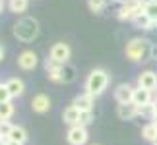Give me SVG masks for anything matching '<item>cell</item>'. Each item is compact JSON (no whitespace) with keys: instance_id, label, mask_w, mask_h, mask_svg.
<instances>
[{"instance_id":"obj_1","label":"cell","mask_w":157,"mask_h":145,"mask_svg":"<svg viewBox=\"0 0 157 145\" xmlns=\"http://www.w3.org/2000/svg\"><path fill=\"white\" fill-rule=\"evenodd\" d=\"M126 58L132 60V62H146V60L151 58L153 54V45L149 43L147 39H142V37H134L126 43Z\"/></svg>"},{"instance_id":"obj_2","label":"cell","mask_w":157,"mask_h":145,"mask_svg":"<svg viewBox=\"0 0 157 145\" xmlns=\"http://www.w3.org/2000/svg\"><path fill=\"white\" fill-rule=\"evenodd\" d=\"M109 81H111V76H109L103 68H95L87 74L83 87H86V93H89L91 97H99V95H103L105 89L109 87Z\"/></svg>"},{"instance_id":"obj_3","label":"cell","mask_w":157,"mask_h":145,"mask_svg":"<svg viewBox=\"0 0 157 145\" xmlns=\"http://www.w3.org/2000/svg\"><path fill=\"white\" fill-rule=\"evenodd\" d=\"M39 31H41V27H39V21L35 17H21L14 25V35L21 43H31L33 39H37Z\"/></svg>"},{"instance_id":"obj_4","label":"cell","mask_w":157,"mask_h":145,"mask_svg":"<svg viewBox=\"0 0 157 145\" xmlns=\"http://www.w3.org/2000/svg\"><path fill=\"white\" fill-rule=\"evenodd\" d=\"M144 0H132V2H128V4H122L118 8V14H117V17L120 21H132L136 16H140V14H144Z\"/></svg>"},{"instance_id":"obj_5","label":"cell","mask_w":157,"mask_h":145,"mask_svg":"<svg viewBox=\"0 0 157 145\" xmlns=\"http://www.w3.org/2000/svg\"><path fill=\"white\" fill-rule=\"evenodd\" d=\"M72 56V48L68 43H64V41H60V43H54L51 46V52H49V58H52L54 62L58 64H68V60Z\"/></svg>"},{"instance_id":"obj_6","label":"cell","mask_w":157,"mask_h":145,"mask_svg":"<svg viewBox=\"0 0 157 145\" xmlns=\"http://www.w3.org/2000/svg\"><path fill=\"white\" fill-rule=\"evenodd\" d=\"M89 139V134H87V128L86 126H70L68 132H66V141L70 145H86Z\"/></svg>"},{"instance_id":"obj_7","label":"cell","mask_w":157,"mask_h":145,"mask_svg":"<svg viewBox=\"0 0 157 145\" xmlns=\"http://www.w3.org/2000/svg\"><path fill=\"white\" fill-rule=\"evenodd\" d=\"M138 87L147 89V91H157V74L153 70H144L140 76H138Z\"/></svg>"},{"instance_id":"obj_8","label":"cell","mask_w":157,"mask_h":145,"mask_svg":"<svg viewBox=\"0 0 157 145\" xmlns=\"http://www.w3.org/2000/svg\"><path fill=\"white\" fill-rule=\"evenodd\" d=\"M37 64H39V58H37V54L33 50H23V52H20V56H17V66H20L21 70H25V72L35 70Z\"/></svg>"},{"instance_id":"obj_9","label":"cell","mask_w":157,"mask_h":145,"mask_svg":"<svg viewBox=\"0 0 157 145\" xmlns=\"http://www.w3.org/2000/svg\"><path fill=\"white\" fill-rule=\"evenodd\" d=\"M45 70H47V77L54 83H62V64L54 62L52 58L45 60Z\"/></svg>"},{"instance_id":"obj_10","label":"cell","mask_w":157,"mask_h":145,"mask_svg":"<svg viewBox=\"0 0 157 145\" xmlns=\"http://www.w3.org/2000/svg\"><path fill=\"white\" fill-rule=\"evenodd\" d=\"M132 97H134V85H130V83H120V85L114 89V99H117L118 105L132 102Z\"/></svg>"},{"instance_id":"obj_11","label":"cell","mask_w":157,"mask_h":145,"mask_svg":"<svg viewBox=\"0 0 157 145\" xmlns=\"http://www.w3.org/2000/svg\"><path fill=\"white\" fill-rule=\"evenodd\" d=\"M31 108H33L35 112H39V114L49 112L51 110V99H49V95H45V93L35 95L33 99H31Z\"/></svg>"},{"instance_id":"obj_12","label":"cell","mask_w":157,"mask_h":145,"mask_svg":"<svg viewBox=\"0 0 157 145\" xmlns=\"http://www.w3.org/2000/svg\"><path fill=\"white\" fill-rule=\"evenodd\" d=\"M132 102H134L136 106L149 105V102H153V93L147 91V89H142V87H134V97H132Z\"/></svg>"},{"instance_id":"obj_13","label":"cell","mask_w":157,"mask_h":145,"mask_svg":"<svg viewBox=\"0 0 157 145\" xmlns=\"http://www.w3.org/2000/svg\"><path fill=\"white\" fill-rule=\"evenodd\" d=\"M117 114L120 120H134L138 116V106L134 102H122L117 106Z\"/></svg>"},{"instance_id":"obj_14","label":"cell","mask_w":157,"mask_h":145,"mask_svg":"<svg viewBox=\"0 0 157 145\" xmlns=\"http://www.w3.org/2000/svg\"><path fill=\"white\" fill-rule=\"evenodd\" d=\"M93 102H95V97H91L89 93H82V95H76L72 105L80 110H93Z\"/></svg>"},{"instance_id":"obj_15","label":"cell","mask_w":157,"mask_h":145,"mask_svg":"<svg viewBox=\"0 0 157 145\" xmlns=\"http://www.w3.org/2000/svg\"><path fill=\"white\" fill-rule=\"evenodd\" d=\"M6 87H8L12 99H16V97H21L23 93H25V83H23L20 77H10V80L6 81Z\"/></svg>"},{"instance_id":"obj_16","label":"cell","mask_w":157,"mask_h":145,"mask_svg":"<svg viewBox=\"0 0 157 145\" xmlns=\"http://www.w3.org/2000/svg\"><path fill=\"white\" fill-rule=\"evenodd\" d=\"M80 108H76L74 105H70L68 108H64V112H62V120L66 124H70V126H76L78 124V120H80Z\"/></svg>"},{"instance_id":"obj_17","label":"cell","mask_w":157,"mask_h":145,"mask_svg":"<svg viewBox=\"0 0 157 145\" xmlns=\"http://www.w3.org/2000/svg\"><path fill=\"white\" fill-rule=\"evenodd\" d=\"M132 23H134V27L138 29H144V31H149V29H153L157 23L153 20H149V17L146 14H140V16H136L134 20H132Z\"/></svg>"},{"instance_id":"obj_18","label":"cell","mask_w":157,"mask_h":145,"mask_svg":"<svg viewBox=\"0 0 157 145\" xmlns=\"http://www.w3.org/2000/svg\"><path fill=\"white\" fill-rule=\"evenodd\" d=\"M8 139H14L17 143H25L27 141V130L23 126H12V132H10V137Z\"/></svg>"},{"instance_id":"obj_19","label":"cell","mask_w":157,"mask_h":145,"mask_svg":"<svg viewBox=\"0 0 157 145\" xmlns=\"http://www.w3.org/2000/svg\"><path fill=\"white\" fill-rule=\"evenodd\" d=\"M142 137L146 141H149V143H153L155 139H157V126L153 124V122H149V124H146L142 128Z\"/></svg>"},{"instance_id":"obj_20","label":"cell","mask_w":157,"mask_h":145,"mask_svg":"<svg viewBox=\"0 0 157 145\" xmlns=\"http://www.w3.org/2000/svg\"><path fill=\"white\" fill-rule=\"evenodd\" d=\"M14 105H12V101L8 102H0V122H4V120H10L14 116Z\"/></svg>"},{"instance_id":"obj_21","label":"cell","mask_w":157,"mask_h":145,"mask_svg":"<svg viewBox=\"0 0 157 145\" xmlns=\"http://www.w3.org/2000/svg\"><path fill=\"white\" fill-rule=\"evenodd\" d=\"M27 6H29V0H10L8 2V8L14 14H23L27 10Z\"/></svg>"},{"instance_id":"obj_22","label":"cell","mask_w":157,"mask_h":145,"mask_svg":"<svg viewBox=\"0 0 157 145\" xmlns=\"http://www.w3.org/2000/svg\"><path fill=\"white\" fill-rule=\"evenodd\" d=\"M144 14L157 23V0H147V2L144 4Z\"/></svg>"},{"instance_id":"obj_23","label":"cell","mask_w":157,"mask_h":145,"mask_svg":"<svg viewBox=\"0 0 157 145\" xmlns=\"http://www.w3.org/2000/svg\"><path fill=\"white\" fill-rule=\"evenodd\" d=\"M138 116H144L146 120H153V116H155L153 102H149V105H144V106H138Z\"/></svg>"},{"instance_id":"obj_24","label":"cell","mask_w":157,"mask_h":145,"mask_svg":"<svg viewBox=\"0 0 157 145\" xmlns=\"http://www.w3.org/2000/svg\"><path fill=\"white\" fill-rule=\"evenodd\" d=\"M74 80H76V68H74V66L64 64L62 66V83H70Z\"/></svg>"},{"instance_id":"obj_25","label":"cell","mask_w":157,"mask_h":145,"mask_svg":"<svg viewBox=\"0 0 157 145\" xmlns=\"http://www.w3.org/2000/svg\"><path fill=\"white\" fill-rule=\"evenodd\" d=\"M109 2H111V0H87V6H89V10H91L93 14H101Z\"/></svg>"},{"instance_id":"obj_26","label":"cell","mask_w":157,"mask_h":145,"mask_svg":"<svg viewBox=\"0 0 157 145\" xmlns=\"http://www.w3.org/2000/svg\"><path fill=\"white\" fill-rule=\"evenodd\" d=\"M91 122H93V110H82L78 124H80V126H89Z\"/></svg>"},{"instance_id":"obj_27","label":"cell","mask_w":157,"mask_h":145,"mask_svg":"<svg viewBox=\"0 0 157 145\" xmlns=\"http://www.w3.org/2000/svg\"><path fill=\"white\" fill-rule=\"evenodd\" d=\"M12 126H14V124H10V120H4V122H0V139H8V137H10Z\"/></svg>"},{"instance_id":"obj_28","label":"cell","mask_w":157,"mask_h":145,"mask_svg":"<svg viewBox=\"0 0 157 145\" xmlns=\"http://www.w3.org/2000/svg\"><path fill=\"white\" fill-rule=\"evenodd\" d=\"M8 101H12V95L6 87V83H0V102H8Z\"/></svg>"},{"instance_id":"obj_29","label":"cell","mask_w":157,"mask_h":145,"mask_svg":"<svg viewBox=\"0 0 157 145\" xmlns=\"http://www.w3.org/2000/svg\"><path fill=\"white\" fill-rule=\"evenodd\" d=\"M4 145H21V143H17V141H14V139H6Z\"/></svg>"},{"instance_id":"obj_30","label":"cell","mask_w":157,"mask_h":145,"mask_svg":"<svg viewBox=\"0 0 157 145\" xmlns=\"http://www.w3.org/2000/svg\"><path fill=\"white\" fill-rule=\"evenodd\" d=\"M4 54H6V50H4V46L0 45V62H2V58H4Z\"/></svg>"},{"instance_id":"obj_31","label":"cell","mask_w":157,"mask_h":145,"mask_svg":"<svg viewBox=\"0 0 157 145\" xmlns=\"http://www.w3.org/2000/svg\"><path fill=\"white\" fill-rule=\"evenodd\" d=\"M4 10V0H0V12Z\"/></svg>"},{"instance_id":"obj_32","label":"cell","mask_w":157,"mask_h":145,"mask_svg":"<svg viewBox=\"0 0 157 145\" xmlns=\"http://www.w3.org/2000/svg\"><path fill=\"white\" fill-rule=\"evenodd\" d=\"M151 122H153V124L157 126V114H155V116H153V120H151Z\"/></svg>"},{"instance_id":"obj_33","label":"cell","mask_w":157,"mask_h":145,"mask_svg":"<svg viewBox=\"0 0 157 145\" xmlns=\"http://www.w3.org/2000/svg\"><path fill=\"white\" fill-rule=\"evenodd\" d=\"M4 141H6V139H0V145H4Z\"/></svg>"},{"instance_id":"obj_34","label":"cell","mask_w":157,"mask_h":145,"mask_svg":"<svg viewBox=\"0 0 157 145\" xmlns=\"http://www.w3.org/2000/svg\"><path fill=\"white\" fill-rule=\"evenodd\" d=\"M153 145H157V139H155V141H153Z\"/></svg>"},{"instance_id":"obj_35","label":"cell","mask_w":157,"mask_h":145,"mask_svg":"<svg viewBox=\"0 0 157 145\" xmlns=\"http://www.w3.org/2000/svg\"><path fill=\"white\" fill-rule=\"evenodd\" d=\"M93 145H97V143H93Z\"/></svg>"}]
</instances>
